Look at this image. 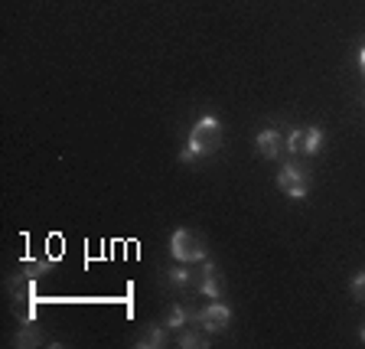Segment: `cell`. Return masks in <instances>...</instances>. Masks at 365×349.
I'll return each instance as SVG.
<instances>
[{
    "mask_svg": "<svg viewBox=\"0 0 365 349\" xmlns=\"http://www.w3.org/2000/svg\"><path fill=\"white\" fill-rule=\"evenodd\" d=\"M170 255L176 261H182V265H196V261H205L209 248H205V238L196 228H176L170 236Z\"/></svg>",
    "mask_w": 365,
    "mask_h": 349,
    "instance_id": "obj_5",
    "label": "cell"
},
{
    "mask_svg": "<svg viewBox=\"0 0 365 349\" xmlns=\"http://www.w3.org/2000/svg\"><path fill=\"white\" fill-rule=\"evenodd\" d=\"M190 290H199V294H205L209 300H222L228 290L222 268L212 265V261H196L190 271Z\"/></svg>",
    "mask_w": 365,
    "mask_h": 349,
    "instance_id": "obj_3",
    "label": "cell"
},
{
    "mask_svg": "<svg viewBox=\"0 0 365 349\" xmlns=\"http://www.w3.org/2000/svg\"><path fill=\"white\" fill-rule=\"evenodd\" d=\"M167 323H147V327H140V333H137L134 346L137 349H160L167 346Z\"/></svg>",
    "mask_w": 365,
    "mask_h": 349,
    "instance_id": "obj_9",
    "label": "cell"
},
{
    "mask_svg": "<svg viewBox=\"0 0 365 349\" xmlns=\"http://www.w3.org/2000/svg\"><path fill=\"white\" fill-rule=\"evenodd\" d=\"M7 290H10V300H14V313L20 323H36V310H39V300H36V278L20 271H14L7 278Z\"/></svg>",
    "mask_w": 365,
    "mask_h": 349,
    "instance_id": "obj_2",
    "label": "cell"
},
{
    "mask_svg": "<svg viewBox=\"0 0 365 349\" xmlns=\"http://www.w3.org/2000/svg\"><path fill=\"white\" fill-rule=\"evenodd\" d=\"M219 147H222V124H219V118L205 114L202 121H196V128L190 131V144L182 147L180 160L182 163H196L199 157L219 153Z\"/></svg>",
    "mask_w": 365,
    "mask_h": 349,
    "instance_id": "obj_1",
    "label": "cell"
},
{
    "mask_svg": "<svg viewBox=\"0 0 365 349\" xmlns=\"http://www.w3.org/2000/svg\"><path fill=\"white\" fill-rule=\"evenodd\" d=\"M310 186H313V176L310 167L300 163V160H287L281 170H277V190L290 199H307L310 196Z\"/></svg>",
    "mask_w": 365,
    "mask_h": 349,
    "instance_id": "obj_4",
    "label": "cell"
},
{
    "mask_svg": "<svg viewBox=\"0 0 365 349\" xmlns=\"http://www.w3.org/2000/svg\"><path fill=\"white\" fill-rule=\"evenodd\" d=\"M359 69H362V72H365V46H362V49H359Z\"/></svg>",
    "mask_w": 365,
    "mask_h": 349,
    "instance_id": "obj_15",
    "label": "cell"
},
{
    "mask_svg": "<svg viewBox=\"0 0 365 349\" xmlns=\"http://www.w3.org/2000/svg\"><path fill=\"white\" fill-rule=\"evenodd\" d=\"M255 147H258V153L264 160H281L284 153H287V137H284L281 131L264 128V131H258V137H255Z\"/></svg>",
    "mask_w": 365,
    "mask_h": 349,
    "instance_id": "obj_8",
    "label": "cell"
},
{
    "mask_svg": "<svg viewBox=\"0 0 365 349\" xmlns=\"http://www.w3.org/2000/svg\"><path fill=\"white\" fill-rule=\"evenodd\" d=\"M349 290H352V297H356V300H362V304H365V271H359L356 278H352Z\"/></svg>",
    "mask_w": 365,
    "mask_h": 349,
    "instance_id": "obj_14",
    "label": "cell"
},
{
    "mask_svg": "<svg viewBox=\"0 0 365 349\" xmlns=\"http://www.w3.org/2000/svg\"><path fill=\"white\" fill-rule=\"evenodd\" d=\"M49 268H53V261H46V258H30L26 265H23V271L33 274V278H39V274H46Z\"/></svg>",
    "mask_w": 365,
    "mask_h": 349,
    "instance_id": "obj_13",
    "label": "cell"
},
{
    "mask_svg": "<svg viewBox=\"0 0 365 349\" xmlns=\"http://www.w3.org/2000/svg\"><path fill=\"white\" fill-rule=\"evenodd\" d=\"M228 323H232V307H228L225 300H212L209 307H202L199 327H202L205 333H222V330H228Z\"/></svg>",
    "mask_w": 365,
    "mask_h": 349,
    "instance_id": "obj_7",
    "label": "cell"
},
{
    "mask_svg": "<svg viewBox=\"0 0 365 349\" xmlns=\"http://www.w3.org/2000/svg\"><path fill=\"white\" fill-rule=\"evenodd\" d=\"M14 349H33V346H43V333L36 330V323H23L20 333L10 340Z\"/></svg>",
    "mask_w": 365,
    "mask_h": 349,
    "instance_id": "obj_11",
    "label": "cell"
},
{
    "mask_svg": "<svg viewBox=\"0 0 365 349\" xmlns=\"http://www.w3.org/2000/svg\"><path fill=\"white\" fill-rule=\"evenodd\" d=\"M323 147V131L319 128H294L287 137V153L294 157H313Z\"/></svg>",
    "mask_w": 365,
    "mask_h": 349,
    "instance_id": "obj_6",
    "label": "cell"
},
{
    "mask_svg": "<svg viewBox=\"0 0 365 349\" xmlns=\"http://www.w3.org/2000/svg\"><path fill=\"white\" fill-rule=\"evenodd\" d=\"M176 346H180V349H205V346H209V336H205V330L202 327H192V323H186V327H182L180 330V333H176Z\"/></svg>",
    "mask_w": 365,
    "mask_h": 349,
    "instance_id": "obj_10",
    "label": "cell"
},
{
    "mask_svg": "<svg viewBox=\"0 0 365 349\" xmlns=\"http://www.w3.org/2000/svg\"><path fill=\"white\" fill-rule=\"evenodd\" d=\"M359 336H362V343H365V323H362V330H359Z\"/></svg>",
    "mask_w": 365,
    "mask_h": 349,
    "instance_id": "obj_16",
    "label": "cell"
},
{
    "mask_svg": "<svg viewBox=\"0 0 365 349\" xmlns=\"http://www.w3.org/2000/svg\"><path fill=\"white\" fill-rule=\"evenodd\" d=\"M163 323H167L170 330H182L186 323H190V310H186L182 304H173V307L167 310V320H163Z\"/></svg>",
    "mask_w": 365,
    "mask_h": 349,
    "instance_id": "obj_12",
    "label": "cell"
}]
</instances>
